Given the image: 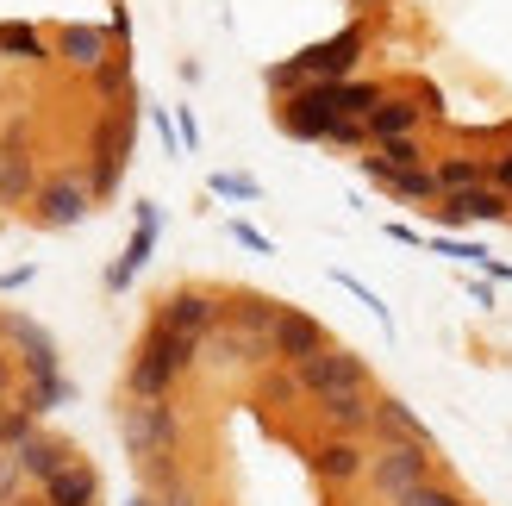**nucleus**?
<instances>
[{
    "mask_svg": "<svg viewBox=\"0 0 512 506\" xmlns=\"http://www.w3.org/2000/svg\"><path fill=\"white\" fill-rule=\"evenodd\" d=\"M119 438H125V457L144 469V488H163L175 475V438H182V419H175L169 400H132V394H125Z\"/></svg>",
    "mask_w": 512,
    "mask_h": 506,
    "instance_id": "1",
    "label": "nucleus"
},
{
    "mask_svg": "<svg viewBox=\"0 0 512 506\" xmlns=\"http://www.w3.org/2000/svg\"><path fill=\"white\" fill-rule=\"evenodd\" d=\"M200 363V338H182V332H163L150 325L144 344L132 350V369H125V394L132 400H169L175 382Z\"/></svg>",
    "mask_w": 512,
    "mask_h": 506,
    "instance_id": "2",
    "label": "nucleus"
},
{
    "mask_svg": "<svg viewBox=\"0 0 512 506\" xmlns=\"http://www.w3.org/2000/svg\"><path fill=\"white\" fill-rule=\"evenodd\" d=\"M431 475H438V450H425V444H375L369 450V488L388 500V506L406 488L431 482Z\"/></svg>",
    "mask_w": 512,
    "mask_h": 506,
    "instance_id": "3",
    "label": "nucleus"
},
{
    "mask_svg": "<svg viewBox=\"0 0 512 506\" xmlns=\"http://www.w3.org/2000/svg\"><path fill=\"white\" fill-rule=\"evenodd\" d=\"M338 119H344V107H338V82H306L300 94H288V100L275 107V125H281L288 138H306V144H325Z\"/></svg>",
    "mask_w": 512,
    "mask_h": 506,
    "instance_id": "4",
    "label": "nucleus"
},
{
    "mask_svg": "<svg viewBox=\"0 0 512 506\" xmlns=\"http://www.w3.org/2000/svg\"><path fill=\"white\" fill-rule=\"evenodd\" d=\"M363 50H369V25L350 19L344 32H331L325 44H306L294 63H300L306 82H350V69H356V57H363Z\"/></svg>",
    "mask_w": 512,
    "mask_h": 506,
    "instance_id": "5",
    "label": "nucleus"
},
{
    "mask_svg": "<svg viewBox=\"0 0 512 506\" xmlns=\"http://www.w3.org/2000/svg\"><path fill=\"white\" fill-rule=\"evenodd\" d=\"M300 388H306V400H325V394H350V388H369V363L356 357V350H338V344H325L319 357H306V363H300Z\"/></svg>",
    "mask_w": 512,
    "mask_h": 506,
    "instance_id": "6",
    "label": "nucleus"
},
{
    "mask_svg": "<svg viewBox=\"0 0 512 506\" xmlns=\"http://www.w3.org/2000/svg\"><path fill=\"white\" fill-rule=\"evenodd\" d=\"M150 325H163V332H182V338H207L213 325H225V300L207 294V288H175L157 300V319Z\"/></svg>",
    "mask_w": 512,
    "mask_h": 506,
    "instance_id": "7",
    "label": "nucleus"
},
{
    "mask_svg": "<svg viewBox=\"0 0 512 506\" xmlns=\"http://www.w3.org/2000/svg\"><path fill=\"white\" fill-rule=\"evenodd\" d=\"M356 169H363L375 188H388L394 200H406V207H438V200H444V188H438V169H431V163L394 169V163H381L375 150H369V157H356Z\"/></svg>",
    "mask_w": 512,
    "mask_h": 506,
    "instance_id": "8",
    "label": "nucleus"
},
{
    "mask_svg": "<svg viewBox=\"0 0 512 506\" xmlns=\"http://www.w3.org/2000/svg\"><path fill=\"white\" fill-rule=\"evenodd\" d=\"M32 213H38V225H50V232H69V225H82L94 213V194H88L82 175H57V182H44L32 194Z\"/></svg>",
    "mask_w": 512,
    "mask_h": 506,
    "instance_id": "9",
    "label": "nucleus"
},
{
    "mask_svg": "<svg viewBox=\"0 0 512 506\" xmlns=\"http://www.w3.org/2000/svg\"><path fill=\"white\" fill-rule=\"evenodd\" d=\"M438 225H500L512 219V194H500L494 182L488 188H469V194H444L438 207H425Z\"/></svg>",
    "mask_w": 512,
    "mask_h": 506,
    "instance_id": "10",
    "label": "nucleus"
},
{
    "mask_svg": "<svg viewBox=\"0 0 512 506\" xmlns=\"http://www.w3.org/2000/svg\"><path fill=\"white\" fill-rule=\"evenodd\" d=\"M269 344H275V363H288V369H300L306 357H319V350H325L331 338H325V325H319L313 313H300V307H281V319H275V332H269Z\"/></svg>",
    "mask_w": 512,
    "mask_h": 506,
    "instance_id": "11",
    "label": "nucleus"
},
{
    "mask_svg": "<svg viewBox=\"0 0 512 506\" xmlns=\"http://www.w3.org/2000/svg\"><path fill=\"white\" fill-rule=\"evenodd\" d=\"M0 338L19 344V363H25V382H38V375H63L57 369V344H50V332L38 319L25 313H0Z\"/></svg>",
    "mask_w": 512,
    "mask_h": 506,
    "instance_id": "12",
    "label": "nucleus"
},
{
    "mask_svg": "<svg viewBox=\"0 0 512 506\" xmlns=\"http://www.w3.org/2000/svg\"><path fill=\"white\" fill-rule=\"evenodd\" d=\"M319 407V425H325V438H363L369 425H375V394L369 388H350V394H325L313 400Z\"/></svg>",
    "mask_w": 512,
    "mask_h": 506,
    "instance_id": "13",
    "label": "nucleus"
},
{
    "mask_svg": "<svg viewBox=\"0 0 512 506\" xmlns=\"http://www.w3.org/2000/svg\"><path fill=\"white\" fill-rule=\"evenodd\" d=\"M306 463H313V475H319L325 488H350L356 475H369V450L356 444V438H325V444H313V457H306Z\"/></svg>",
    "mask_w": 512,
    "mask_h": 506,
    "instance_id": "14",
    "label": "nucleus"
},
{
    "mask_svg": "<svg viewBox=\"0 0 512 506\" xmlns=\"http://www.w3.org/2000/svg\"><path fill=\"white\" fill-rule=\"evenodd\" d=\"M107 57H113V25H63L57 32V63L94 75Z\"/></svg>",
    "mask_w": 512,
    "mask_h": 506,
    "instance_id": "15",
    "label": "nucleus"
},
{
    "mask_svg": "<svg viewBox=\"0 0 512 506\" xmlns=\"http://www.w3.org/2000/svg\"><path fill=\"white\" fill-rule=\"evenodd\" d=\"M419 94H381L375 100V113H369V144H394V138H413L419 132Z\"/></svg>",
    "mask_w": 512,
    "mask_h": 506,
    "instance_id": "16",
    "label": "nucleus"
},
{
    "mask_svg": "<svg viewBox=\"0 0 512 506\" xmlns=\"http://www.w3.org/2000/svg\"><path fill=\"white\" fill-rule=\"evenodd\" d=\"M150 250H157V207H150V200H138V232H132V244L119 250V263L107 269V288H113V294L132 288V275L150 263Z\"/></svg>",
    "mask_w": 512,
    "mask_h": 506,
    "instance_id": "17",
    "label": "nucleus"
},
{
    "mask_svg": "<svg viewBox=\"0 0 512 506\" xmlns=\"http://www.w3.org/2000/svg\"><path fill=\"white\" fill-rule=\"evenodd\" d=\"M375 444H425L431 450V432H425V419L406 407V400H394V394H375Z\"/></svg>",
    "mask_w": 512,
    "mask_h": 506,
    "instance_id": "18",
    "label": "nucleus"
},
{
    "mask_svg": "<svg viewBox=\"0 0 512 506\" xmlns=\"http://www.w3.org/2000/svg\"><path fill=\"white\" fill-rule=\"evenodd\" d=\"M13 457H19V469H25V482H38V488H44L57 469H69V463H75V450H69L63 438H50V432H32V438L13 450Z\"/></svg>",
    "mask_w": 512,
    "mask_h": 506,
    "instance_id": "19",
    "label": "nucleus"
},
{
    "mask_svg": "<svg viewBox=\"0 0 512 506\" xmlns=\"http://www.w3.org/2000/svg\"><path fill=\"white\" fill-rule=\"evenodd\" d=\"M94 500H100V475H94V463H82V457L44 482V506H94Z\"/></svg>",
    "mask_w": 512,
    "mask_h": 506,
    "instance_id": "20",
    "label": "nucleus"
},
{
    "mask_svg": "<svg viewBox=\"0 0 512 506\" xmlns=\"http://www.w3.org/2000/svg\"><path fill=\"white\" fill-rule=\"evenodd\" d=\"M0 57H7V63H50V44H44L38 25L0 19Z\"/></svg>",
    "mask_w": 512,
    "mask_h": 506,
    "instance_id": "21",
    "label": "nucleus"
},
{
    "mask_svg": "<svg viewBox=\"0 0 512 506\" xmlns=\"http://www.w3.org/2000/svg\"><path fill=\"white\" fill-rule=\"evenodd\" d=\"M488 169H494V157H444V163H438V188H444V194L488 188Z\"/></svg>",
    "mask_w": 512,
    "mask_h": 506,
    "instance_id": "22",
    "label": "nucleus"
},
{
    "mask_svg": "<svg viewBox=\"0 0 512 506\" xmlns=\"http://www.w3.org/2000/svg\"><path fill=\"white\" fill-rule=\"evenodd\" d=\"M88 82H94V94H100V100H132V50L119 44L113 57L88 75Z\"/></svg>",
    "mask_w": 512,
    "mask_h": 506,
    "instance_id": "23",
    "label": "nucleus"
},
{
    "mask_svg": "<svg viewBox=\"0 0 512 506\" xmlns=\"http://www.w3.org/2000/svg\"><path fill=\"white\" fill-rule=\"evenodd\" d=\"M256 394H263V407H288V400H306V388H300V369H288V363H269V369H263V382H256Z\"/></svg>",
    "mask_w": 512,
    "mask_h": 506,
    "instance_id": "24",
    "label": "nucleus"
},
{
    "mask_svg": "<svg viewBox=\"0 0 512 506\" xmlns=\"http://www.w3.org/2000/svg\"><path fill=\"white\" fill-rule=\"evenodd\" d=\"M32 194H38L32 157H7V150H0V200H32Z\"/></svg>",
    "mask_w": 512,
    "mask_h": 506,
    "instance_id": "25",
    "label": "nucleus"
},
{
    "mask_svg": "<svg viewBox=\"0 0 512 506\" xmlns=\"http://www.w3.org/2000/svg\"><path fill=\"white\" fill-rule=\"evenodd\" d=\"M69 394H75V382H69V375H38V382H25L19 407H32V413H50V407H63Z\"/></svg>",
    "mask_w": 512,
    "mask_h": 506,
    "instance_id": "26",
    "label": "nucleus"
},
{
    "mask_svg": "<svg viewBox=\"0 0 512 506\" xmlns=\"http://www.w3.org/2000/svg\"><path fill=\"white\" fill-rule=\"evenodd\" d=\"M275 319H281V307H275V300H263V294H244L238 300V307H232V325H244V332H275Z\"/></svg>",
    "mask_w": 512,
    "mask_h": 506,
    "instance_id": "27",
    "label": "nucleus"
},
{
    "mask_svg": "<svg viewBox=\"0 0 512 506\" xmlns=\"http://www.w3.org/2000/svg\"><path fill=\"white\" fill-rule=\"evenodd\" d=\"M394 506H469L463 494H456L450 482H438V475H431V482H419V488H406Z\"/></svg>",
    "mask_w": 512,
    "mask_h": 506,
    "instance_id": "28",
    "label": "nucleus"
},
{
    "mask_svg": "<svg viewBox=\"0 0 512 506\" xmlns=\"http://www.w3.org/2000/svg\"><path fill=\"white\" fill-rule=\"evenodd\" d=\"M325 144H338V150H369V119H338Z\"/></svg>",
    "mask_w": 512,
    "mask_h": 506,
    "instance_id": "29",
    "label": "nucleus"
},
{
    "mask_svg": "<svg viewBox=\"0 0 512 506\" xmlns=\"http://www.w3.org/2000/svg\"><path fill=\"white\" fill-rule=\"evenodd\" d=\"M375 157L394 163V169H413V163H425V150H419L413 138H394V144H375Z\"/></svg>",
    "mask_w": 512,
    "mask_h": 506,
    "instance_id": "30",
    "label": "nucleus"
},
{
    "mask_svg": "<svg viewBox=\"0 0 512 506\" xmlns=\"http://www.w3.org/2000/svg\"><path fill=\"white\" fill-rule=\"evenodd\" d=\"M213 194H225V200H256V182H250V175L219 169V175H213Z\"/></svg>",
    "mask_w": 512,
    "mask_h": 506,
    "instance_id": "31",
    "label": "nucleus"
},
{
    "mask_svg": "<svg viewBox=\"0 0 512 506\" xmlns=\"http://www.w3.org/2000/svg\"><path fill=\"white\" fill-rule=\"evenodd\" d=\"M19 482H25L19 457H0V500H13V494H19Z\"/></svg>",
    "mask_w": 512,
    "mask_h": 506,
    "instance_id": "32",
    "label": "nucleus"
},
{
    "mask_svg": "<svg viewBox=\"0 0 512 506\" xmlns=\"http://www.w3.org/2000/svg\"><path fill=\"white\" fill-rule=\"evenodd\" d=\"M157 138H163V150H169V157H182V132L169 125V113H157Z\"/></svg>",
    "mask_w": 512,
    "mask_h": 506,
    "instance_id": "33",
    "label": "nucleus"
},
{
    "mask_svg": "<svg viewBox=\"0 0 512 506\" xmlns=\"http://www.w3.org/2000/svg\"><path fill=\"white\" fill-rule=\"evenodd\" d=\"M232 238H238V244H250V250H269V238L256 232V225H244V219H232Z\"/></svg>",
    "mask_w": 512,
    "mask_h": 506,
    "instance_id": "34",
    "label": "nucleus"
},
{
    "mask_svg": "<svg viewBox=\"0 0 512 506\" xmlns=\"http://www.w3.org/2000/svg\"><path fill=\"white\" fill-rule=\"evenodd\" d=\"M32 275H38L32 263H19V269H7V275H0V294H13V288H25V282H32Z\"/></svg>",
    "mask_w": 512,
    "mask_h": 506,
    "instance_id": "35",
    "label": "nucleus"
},
{
    "mask_svg": "<svg viewBox=\"0 0 512 506\" xmlns=\"http://www.w3.org/2000/svg\"><path fill=\"white\" fill-rule=\"evenodd\" d=\"M182 144H188V150L200 144V125H194V113H188V107H182Z\"/></svg>",
    "mask_w": 512,
    "mask_h": 506,
    "instance_id": "36",
    "label": "nucleus"
},
{
    "mask_svg": "<svg viewBox=\"0 0 512 506\" xmlns=\"http://www.w3.org/2000/svg\"><path fill=\"white\" fill-rule=\"evenodd\" d=\"M7 394H13V363L0 357V400H7Z\"/></svg>",
    "mask_w": 512,
    "mask_h": 506,
    "instance_id": "37",
    "label": "nucleus"
},
{
    "mask_svg": "<svg viewBox=\"0 0 512 506\" xmlns=\"http://www.w3.org/2000/svg\"><path fill=\"white\" fill-rule=\"evenodd\" d=\"M350 7H356V13H369V7H381V0H350Z\"/></svg>",
    "mask_w": 512,
    "mask_h": 506,
    "instance_id": "38",
    "label": "nucleus"
},
{
    "mask_svg": "<svg viewBox=\"0 0 512 506\" xmlns=\"http://www.w3.org/2000/svg\"><path fill=\"white\" fill-rule=\"evenodd\" d=\"M132 506H157V500H150V494H138V500H132Z\"/></svg>",
    "mask_w": 512,
    "mask_h": 506,
    "instance_id": "39",
    "label": "nucleus"
},
{
    "mask_svg": "<svg viewBox=\"0 0 512 506\" xmlns=\"http://www.w3.org/2000/svg\"><path fill=\"white\" fill-rule=\"evenodd\" d=\"M0 450H7V419H0Z\"/></svg>",
    "mask_w": 512,
    "mask_h": 506,
    "instance_id": "40",
    "label": "nucleus"
}]
</instances>
